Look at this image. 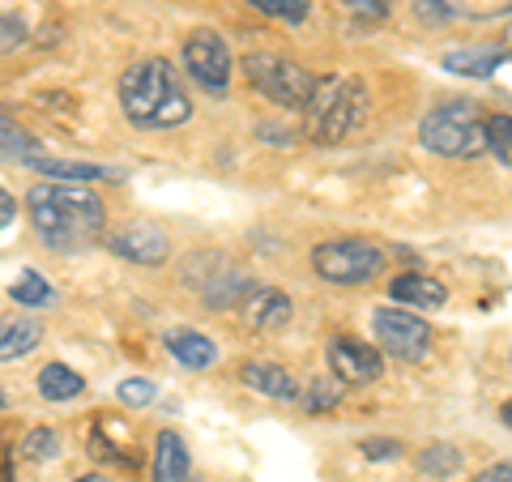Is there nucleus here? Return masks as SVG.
<instances>
[{
  "label": "nucleus",
  "mask_w": 512,
  "mask_h": 482,
  "mask_svg": "<svg viewBox=\"0 0 512 482\" xmlns=\"http://www.w3.org/2000/svg\"><path fill=\"white\" fill-rule=\"evenodd\" d=\"M26 210L43 244L60 252L86 248L107 222L103 197H94L86 184H35L26 192Z\"/></svg>",
  "instance_id": "nucleus-1"
},
{
  "label": "nucleus",
  "mask_w": 512,
  "mask_h": 482,
  "mask_svg": "<svg viewBox=\"0 0 512 482\" xmlns=\"http://www.w3.org/2000/svg\"><path fill=\"white\" fill-rule=\"evenodd\" d=\"M329 367L338 384H372L384 376V359L376 346L359 342V337H333L329 342Z\"/></svg>",
  "instance_id": "nucleus-9"
},
{
  "label": "nucleus",
  "mask_w": 512,
  "mask_h": 482,
  "mask_svg": "<svg viewBox=\"0 0 512 482\" xmlns=\"http://www.w3.org/2000/svg\"><path fill=\"white\" fill-rule=\"evenodd\" d=\"M248 291H252V278L244 269H227V278L214 273V278L205 282V299H210L214 308H235V303H244Z\"/></svg>",
  "instance_id": "nucleus-21"
},
{
  "label": "nucleus",
  "mask_w": 512,
  "mask_h": 482,
  "mask_svg": "<svg viewBox=\"0 0 512 482\" xmlns=\"http://www.w3.org/2000/svg\"><path fill=\"white\" fill-rule=\"evenodd\" d=\"M184 69L197 86H205L210 94H222L231 82V47L214 30H197V35L184 39Z\"/></svg>",
  "instance_id": "nucleus-8"
},
{
  "label": "nucleus",
  "mask_w": 512,
  "mask_h": 482,
  "mask_svg": "<svg viewBox=\"0 0 512 482\" xmlns=\"http://www.w3.org/2000/svg\"><path fill=\"white\" fill-rule=\"evenodd\" d=\"M22 453L30 457V461H47V457H56L60 453V436L52 427H35L30 436L22 440Z\"/></svg>",
  "instance_id": "nucleus-27"
},
{
  "label": "nucleus",
  "mask_w": 512,
  "mask_h": 482,
  "mask_svg": "<svg viewBox=\"0 0 512 482\" xmlns=\"http://www.w3.org/2000/svg\"><path fill=\"white\" fill-rule=\"evenodd\" d=\"M312 269L333 286H363L380 278L384 269V252L367 239H329L312 252Z\"/></svg>",
  "instance_id": "nucleus-6"
},
{
  "label": "nucleus",
  "mask_w": 512,
  "mask_h": 482,
  "mask_svg": "<svg viewBox=\"0 0 512 482\" xmlns=\"http://www.w3.org/2000/svg\"><path fill=\"white\" fill-rule=\"evenodd\" d=\"M0 154L13 158V163H26V167L35 163V158H43V146L9 116V111H0Z\"/></svg>",
  "instance_id": "nucleus-20"
},
{
  "label": "nucleus",
  "mask_w": 512,
  "mask_h": 482,
  "mask_svg": "<svg viewBox=\"0 0 512 482\" xmlns=\"http://www.w3.org/2000/svg\"><path fill=\"white\" fill-rule=\"evenodd\" d=\"M116 393H120L124 406H150V401L158 397V384L146 380V376H128V380H120Z\"/></svg>",
  "instance_id": "nucleus-28"
},
{
  "label": "nucleus",
  "mask_w": 512,
  "mask_h": 482,
  "mask_svg": "<svg viewBox=\"0 0 512 482\" xmlns=\"http://www.w3.org/2000/svg\"><path fill=\"white\" fill-rule=\"evenodd\" d=\"M0 410H5V389H0Z\"/></svg>",
  "instance_id": "nucleus-35"
},
{
  "label": "nucleus",
  "mask_w": 512,
  "mask_h": 482,
  "mask_svg": "<svg viewBox=\"0 0 512 482\" xmlns=\"http://www.w3.org/2000/svg\"><path fill=\"white\" fill-rule=\"evenodd\" d=\"M244 73H248V82L261 90L265 99H274L278 107H308L312 86H316V77L303 69V64L274 56V52H248Z\"/></svg>",
  "instance_id": "nucleus-5"
},
{
  "label": "nucleus",
  "mask_w": 512,
  "mask_h": 482,
  "mask_svg": "<svg viewBox=\"0 0 512 482\" xmlns=\"http://www.w3.org/2000/svg\"><path fill=\"white\" fill-rule=\"evenodd\" d=\"M107 248L116 256H124V261H133V265H163L167 252H171V239L158 227H150V222H133V227H120L116 235H111Z\"/></svg>",
  "instance_id": "nucleus-10"
},
{
  "label": "nucleus",
  "mask_w": 512,
  "mask_h": 482,
  "mask_svg": "<svg viewBox=\"0 0 512 482\" xmlns=\"http://www.w3.org/2000/svg\"><path fill=\"white\" fill-rule=\"evenodd\" d=\"M35 171L43 175H56L60 184H90V180H124V171L120 167H99V163H64V158H35L30 163Z\"/></svg>",
  "instance_id": "nucleus-18"
},
{
  "label": "nucleus",
  "mask_w": 512,
  "mask_h": 482,
  "mask_svg": "<svg viewBox=\"0 0 512 482\" xmlns=\"http://www.w3.org/2000/svg\"><path fill=\"white\" fill-rule=\"evenodd\" d=\"M22 43H26V22L13 18V13H0V56L18 52Z\"/></svg>",
  "instance_id": "nucleus-29"
},
{
  "label": "nucleus",
  "mask_w": 512,
  "mask_h": 482,
  "mask_svg": "<svg viewBox=\"0 0 512 482\" xmlns=\"http://www.w3.org/2000/svg\"><path fill=\"white\" fill-rule=\"evenodd\" d=\"M359 453L367 461H397V457H402V444H397V440H363Z\"/></svg>",
  "instance_id": "nucleus-30"
},
{
  "label": "nucleus",
  "mask_w": 512,
  "mask_h": 482,
  "mask_svg": "<svg viewBox=\"0 0 512 482\" xmlns=\"http://www.w3.org/2000/svg\"><path fill=\"white\" fill-rule=\"evenodd\" d=\"M419 141L431 154L444 158H474L487 150V120L474 103H444L419 124Z\"/></svg>",
  "instance_id": "nucleus-4"
},
{
  "label": "nucleus",
  "mask_w": 512,
  "mask_h": 482,
  "mask_svg": "<svg viewBox=\"0 0 512 482\" xmlns=\"http://www.w3.org/2000/svg\"><path fill=\"white\" fill-rule=\"evenodd\" d=\"M308 137L320 141V146H342V141L355 133L367 116V90L350 77H325L312 86L308 99Z\"/></svg>",
  "instance_id": "nucleus-3"
},
{
  "label": "nucleus",
  "mask_w": 512,
  "mask_h": 482,
  "mask_svg": "<svg viewBox=\"0 0 512 482\" xmlns=\"http://www.w3.org/2000/svg\"><path fill=\"white\" fill-rule=\"evenodd\" d=\"M256 13H265V18H278V22H291L299 26L308 18V0H248Z\"/></svg>",
  "instance_id": "nucleus-25"
},
{
  "label": "nucleus",
  "mask_w": 512,
  "mask_h": 482,
  "mask_svg": "<svg viewBox=\"0 0 512 482\" xmlns=\"http://www.w3.org/2000/svg\"><path fill=\"white\" fill-rule=\"evenodd\" d=\"M342 401V384L338 380H325V376H316V380H308V401H303V406H308V414H325V410H333Z\"/></svg>",
  "instance_id": "nucleus-24"
},
{
  "label": "nucleus",
  "mask_w": 512,
  "mask_h": 482,
  "mask_svg": "<svg viewBox=\"0 0 512 482\" xmlns=\"http://www.w3.org/2000/svg\"><path fill=\"white\" fill-rule=\"evenodd\" d=\"M120 107L137 128H175L192 116L180 73L171 60H141L120 77Z\"/></svg>",
  "instance_id": "nucleus-2"
},
{
  "label": "nucleus",
  "mask_w": 512,
  "mask_h": 482,
  "mask_svg": "<svg viewBox=\"0 0 512 482\" xmlns=\"http://www.w3.org/2000/svg\"><path fill=\"white\" fill-rule=\"evenodd\" d=\"M389 299L410 303V308H423V312H436L448 303V291L436 278H427V273H402V278L389 282Z\"/></svg>",
  "instance_id": "nucleus-13"
},
{
  "label": "nucleus",
  "mask_w": 512,
  "mask_h": 482,
  "mask_svg": "<svg viewBox=\"0 0 512 482\" xmlns=\"http://www.w3.org/2000/svg\"><path fill=\"white\" fill-rule=\"evenodd\" d=\"M346 5H350V13H363V18H384V13H389L384 0H346Z\"/></svg>",
  "instance_id": "nucleus-31"
},
{
  "label": "nucleus",
  "mask_w": 512,
  "mask_h": 482,
  "mask_svg": "<svg viewBox=\"0 0 512 482\" xmlns=\"http://www.w3.org/2000/svg\"><path fill=\"white\" fill-rule=\"evenodd\" d=\"M163 346L171 350L175 363L188 367V372H201V367H214L218 363V346L205 333H197V329H171L163 337Z\"/></svg>",
  "instance_id": "nucleus-14"
},
{
  "label": "nucleus",
  "mask_w": 512,
  "mask_h": 482,
  "mask_svg": "<svg viewBox=\"0 0 512 482\" xmlns=\"http://www.w3.org/2000/svg\"><path fill=\"white\" fill-rule=\"evenodd\" d=\"M73 482H107L103 474H86V478H73Z\"/></svg>",
  "instance_id": "nucleus-34"
},
{
  "label": "nucleus",
  "mask_w": 512,
  "mask_h": 482,
  "mask_svg": "<svg viewBox=\"0 0 512 482\" xmlns=\"http://www.w3.org/2000/svg\"><path fill=\"white\" fill-rule=\"evenodd\" d=\"M504 60H508V47H461V52H448L440 64L457 77H491Z\"/></svg>",
  "instance_id": "nucleus-17"
},
{
  "label": "nucleus",
  "mask_w": 512,
  "mask_h": 482,
  "mask_svg": "<svg viewBox=\"0 0 512 482\" xmlns=\"http://www.w3.org/2000/svg\"><path fill=\"white\" fill-rule=\"evenodd\" d=\"M512 478V465L508 461H500L495 470H487V474H478V482H508Z\"/></svg>",
  "instance_id": "nucleus-33"
},
{
  "label": "nucleus",
  "mask_w": 512,
  "mask_h": 482,
  "mask_svg": "<svg viewBox=\"0 0 512 482\" xmlns=\"http://www.w3.org/2000/svg\"><path fill=\"white\" fill-rule=\"evenodd\" d=\"M13 214H18V201H13L9 192L0 188V227H9V222H13Z\"/></svg>",
  "instance_id": "nucleus-32"
},
{
  "label": "nucleus",
  "mask_w": 512,
  "mask_h": 482,
  "mask_svg": "<svg viewBox=\"0 0 512 482\" xmlns=\"http://www.w3.org/2000/svg\"><path fill=\"white\" fill-rule=\"evenodd\" d=\"M512 120L504 116H495V120H487V150H495V158H500V167H512Z\"/></svg>",
  "instance_id": "nucleus-26"
},
{
  "label": "nucleus",
  "mask_w": 512,
  "mask_h": 482,
  "mask_svg": "<svg viewBox=\"0 0 512 482\" xmlns=\"http://www.w3.org/2000/svg\"><path fill=\"white\" fill-rule=\"evenodd\" d=\"M372 333L376 342L389 350L393 359H406V363H423L431 355V333L419 316L410 312H393V308H376L372 312Z\"/></svg>",
  "instance_id": "nucleus-7"
},
{
  "label": "nucleus",
  "mask_w": 512,
  "mask_h": 482,
  "mask_svg": "<svg viewBox=\"0 0 512 482\" xmlns=\"http://www.w3.org/2000/svg\"><path fill=\"white\" fill-rule=\"evenodd\" d=\"M9 295H13V303H22V308H47V303H52V286H47L35 269H26L22 278L9 286Z\"/></svg>",
  "instance_id": "nucleus-22"
},
{
  "label": "nucleus",
  "mask_w": 512,
  "mask_h": 482,
  "mask_svg": "<svg viewBox=\"0 0 512 482\" xmlns=\"http://www.w3.org/2000/svg\"><path fill=\"white\" fill-rule=\"evenodd\" d=\"M39 393L47 401H73V397L86 393V376L73 372L69 363H47L39 372Z\"/></svg>",
  "instance_id": "nucleus-19"
},
{
  "label": "nucleus",
  "mask_w": 512,
  "mask_h": 482,
  "mask_svg": "<svg viewBox=\"0 0 512 482\" xmlns=\"http://www.w3.org/2000/svg\"><path fill=\"white\" fill-rule=\"evenodd\" d=\"M192 461H188V444L180 431H158L154 440V482H188Z\"/></svg>",
  "instance_id": "nucleus-12"
},
{
  "label": "nucleus",
  "mask_w": 512,
  "mask_h": 482,
  "mask_svg": "<svg viewBox=\"0 0 512 482\" xmlns=\"http://www.w3.org/2000/svg\"><path fill=\"white\" fill-rule=\"evenodd\" d=\"M419 465L431 478H448V474L461 470V453L453 444H431V448H423V453H419Z\"/></svg>",
  "instance_id": "nucleus-23"
},
{
  "label": "nucleus",
  "mask_w": 512,
  "mask_h": 482,
  "mask_svg": "<svg viewBox=\"0 0 512 482\" xmlns=\"http://www.w3.org/2000/svg\"><path fill=\"white\" fill-rule=\"evenodd\" d=\"M239 380L248 384V389L274 397V401H295L299 397V384L291 380V372L278 363H244V372H239Z\"/></svg>",
  "instance_id": "nucleus-16"
},
{
  "label": "nucleus",
  "mask_w": 512,
  "mask_h": 482,
  "mask_svg": "<svg viewBox=\"0 0 512 482\" xmlns=\"http://www.w3.org/2000/svg\"><path fill=\"white\" fill-rule=\"evenodd\" d=\"M244 316H248V325L256 329H265V333H278L291 325V316H295V303L286 299L282 291H274V286H252V291L244 295Z\"/></svg>",
  "instance_id": "nucleus-11"
},
{
  "label": "nucleus",
  "mask_w": 512,
  "mask_h": 482,
  "mask_svg": "<svg viewBox=\"0 0 512 482\" xmlns=\"http://www.w3.org/2000/svg\"><path fill=\"white\" fill-rule=\"evenodd\" d=\"M43 342V325L35 316H13L0 320V363H18Z\"/></svg>",
  "instance_id": "nucleus-15"
}]
</instances>
